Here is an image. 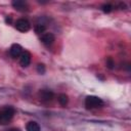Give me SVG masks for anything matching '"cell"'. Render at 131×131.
<instances>
[{"label":"cell","mask_w":131,"mask_h":131,"mask_svg":"<svg viewBox=\"0 0 131 131\" xmlns=\"http://www.w3.org/2000/svg\"><path fill=\"white\" fill-rule=\"evenodd\" d=\"M37 72L39 74H44L45 73V66L43 63H39L37 66Z\"/></svg>","instance_id":"5bb4252c"},{"label":"cell","mask_w":131,"mask_h":131,"mask_svg":"<svg viewBox=\"0 0 131 131\" xmlns=\"http://www.w3.org/2000/svg\"><path fill=\"white\" fill-rule=\"evenodd\" d=\"M102 105H103V100L98 96L89 95L85 99V106L87 108H97V107H101Z\"/></svg>","instance_id":"7a4b0ae2"},{"label":"cell","mask_w":131,"mask_h":131,"mask_svg":"<svg viewBox=\"0 0 131 131\" xmlns=\"http://www.w3.org/2000/svg\"><path fill=\"white\" fill-rule=\"evenodd\" d=\"M15 28L19 32H28L31 28V24L26 18H19L15 23Z\"/></svg>","instance_id":"3957f363"},{"label":"cell","mask_w":131,"mask_h":131,"mask_svg":"<svg viewBox=\"0 0 131 131\" xmlns=\"http://www.w3.org/2000/svg\"><path fill=\"white\" fill-rule=\"evenodd\" d=\"M8 131H20V130L17 129V128H12V129H10V130H8Z\"/></svg>","instance_id":"2e32d148"},{"label":"cell","mask_w":131,"mask_h":131,"mask_svg":"<svg viewBox=\"0 0 131 131\" xmlns=\"http://www.w3.org/2000/svg\"><path fill=\"white\" fill-rule=\"evenodd\" d=\"M31 62V54L29 51H23V53L19 56V63L21 67H28Z\"/></svg>","instance_id":"8992f818"},{"label":"cell","mask_w":131,"mask_h":131,"mask_svg":"<svg viewBox=\"0 0 131 131\" xmlns=\"http://www.w3.org/2000/svg\"><path fill=\"white\" fill-rule=\"evenodd\" d=\"M14 113L15 111L11 106H5L2 110H0V124H7L13 118Z\"/></svg>","instance_id":"6da1fadb"},{"label":"cell","mask_w":131,"mask_h":131,"mask_svg":"<svg viewBox=\"0 0 131 131\" xmlns=\"http://www.w3.org/2000/svg\"><path fill=\"white\" fill-rule=\"evenodd\" d=\"M57 100H58V102H59V104H60V105L66 106V105L68 104V102H69V97H68V95H67V94L61 93V94H59V95H58Z\"/></svg>","instance_id":"30bf717a"},{"label":"cell","mask_w":131,"mask_h":131,"mask_svg":"<svg viewBox=\"0 0 131 131\" xmlns=\"http://www.w3.org/2000/svg\"><path fill=\"white\" fill-rule=\"evenodd\" d=\"M39 97H40V99H41L42 101H44V102H49V101H51V100L53 99L54 94H53V92H52L51 90L42 89V90H40V92H39Z\"/></svg>","instance_id":"277c9868"},{"label":"cell","mask_w":131,"mask_h":131,"mask_svg":"<svg viewBox=\"0 0 131 131\" xmlns=\"http://www.w3.org/2000/svg\"><path fill=\"white\" fill-rule=\"evenodd\" d=\"M12 6L18 10V11H26L28 10V5L25 1H21V0H14L12 1Z\"/></svg>","instance_id":"ba28073f"},{"label":"cell","mask_w":131,"mask_h":131,"mask_svg":"<svg viewBox=\"0 0 131 131\" xmlns=\"http://www.w3.org/2000/svg\"><path fill=\"white\" fill-rule=\"evenodd\" d=\"M5 20H6V23H10V21H11V17H10V16H9V17H6Z\"/></svg>","instance_id":"9a60e30c"},{"label":"cell","mask_w":131,"mask_h":131,"mask_svg":"<svg viewBox=\"0 0 131 131\" xmlns=\"http://www.w3.org/2000/svg\"><path fill=\"white\" fill-rule=\"evenodd\" d=\"M101 9H102V11L103 12H105V13H108V12H111L112 10H113V5H111V4H103L102 6H101Z\"/></svg>","instance_id":"7c38bea8"},{"label":"cell","mask_w":131,"mask_h":131,"mask_svg":"<svg viewBox=\"0 0 131 131\" xmlns=\"http://www.w3.org/2000/svg\"><path fill=\"white\" fill-rule=\"evenodd\" d=\"M46 30V27L43 25V24H38L35 26V32L37 34H41V33H44Z\"/></svg>","instance_id":"8fae6325"},{"label":"cell","mask_w":131,"mask_h":131,"mask_svg":"<svg viewBox=\"0 0 131 131\" xmlns=\"http://www.w3.org/2000/svg\"><path fill=\"white\" fill-rule=\"evenodd\" d=\"M106 66L108 69H114V66H115V61L112 57H107L106 58Z\"/></svg>","instance_id":"4fadbf2b"},{"label":"cell","mask_w":131,"mask_h":131,"mask_svg":"<svg viewBox=\"0 0 131 131\" xmlns=\"http://www.w3.org/2000/svg\"><path fill=\"white\" fill-rule=\"evenodd\" d=\"M9 52H10V55L13 58H16V57H19L20 54L23 53V48H21V46L19 44H16L15 43V44H12L11 45Z\"/></svg>","instance_id":"5b68a950"},{"label":"cell","mask_w":131,"mask_h":131,"mask_svg":"<svg viewBox=\"0 0 131 131\" xmlns=\"http://www.w3.org/2000/svg\"><path fill=\"white\" fill-rule=\"evenodd\" d=\"M26 130L27 131H40V126L37 122H29L26 126Z\"/></svg>","instance_id":"9c48e42d"},{"label":"cell","mask_w":131,"mask_h":131,"mask_svg":"<svg viewBox=\"0 0 131 131\" xmlns=\"http://www.w3.org/2000/svg\"><path fill=\"white\" fill-rule=\"evenodd\" d=\"M54 40H55V38H54V35L52 33H45L41 36V41L46 46L51 45L54 42Z\"/></svg>","instance_id":"52a82bcc"}]
</instances>
